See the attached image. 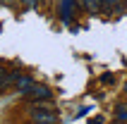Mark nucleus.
Here are the masks:
<instances>
[{"label": "nucleus", "mask_w": 127, "mask_h": 124, "mask_svg": "<svg viewBox=\"0 0 127 124\" xmlns=\"http://www.w3.org/2000/svg\"><path fill=\"white\" fill-rule=\"evenodd\" d=\"M0 2H5V5H10V2H12V0H0Z\"/></svg>", "instance_id": "f8f14e48"}, {"label": "nucleus", "mask_w": 127, "mask_h": 124, "mask_svg": "<svg viewBox=\"0 0 127 124\" xmlns=\"http://www.w3.org/2000/svg\"><path fill=\"white\" fill-rule=\"evenodd\" d=\"M74 5H77V0H63V2H60V17H63V21H70L72 19Z\"/></svg>", "instance_id": "20e7f679"}, {"label": "nucleus", "mask_w": 127, "mask_h": 124, "mask_svg": "<svg viewBox=\"0 0 127 124\" xmlns=\"http://www.w3.org/2000/svg\"><path fill=\"white\" fill-rule=\"evenodd\" d=\"M101 122H103V119H101V117H96V119H91L89 124H101Z\"/></svg>", "instance_id": "9b49d317"}, {"label": "nucleus", "mask_w": 127, "mask_h": 124, "mask_svg": "<svg viewBox=\"0 0 127 124\" xmlns=\"http://www.w3.org/2000/svg\"><path fill=\"white\" fill-rule=\"evenodd\" d=\"M5 74H7V69H5V67H0V83H2V79H5Z\"/></svg>", "instance_id": "9d476101"}, {"label": "nucleus", "mask_w": 127, "mask_h": 124, "mask_svg": "<svg viewBox=\"0 0 127 124\" xmlns=\"http://www.w3.org/2000/svg\"><path fill=\"white\" fill-rule=\"evenodd\" d=\"M29 98H34V103H43V100H50V88L48 86H43V83H34V88L27 93Z\"/></svg>", "instance_id": "f03ea898"}, {"label": "nucleus", "mask_w": 127, "mask_h": 124, "mask_svg": "<svg viewBox=\"0 0 127 124\" xmlns=\"http://www.w3.org/2000/svg\"><path fill=\"white\" fill-rule=\"evenodd\" d=\"M46 2H48V0H46Z\"/></svg>", "instance_id": "4468645a"}, {"label": "nucleus", "mask_w": 127, "mask_h": 124, "mask_svg": "<svg viewBox=\"0 0 127 124\" xmlns=\"http://www.w3.org/2000/svg\"><path fill=\"white\" fill-rule=\"evenodd\" d=\"M115 119L127 122V103H118L115 105Z\"/></svg>", "instance_id": "0eeeda50"}, {"label": "nucleus", "mask_w": 127, "mask_h": 124, "mask_svg": "<svg viewBox=\"0 0 127 124\" xmlns=\"http://www.w3.org/2000/svg\"><path fill=\"white\" fill-rule=\"evenodd\" d=\"M34 79L31 76H24V74H19L17 76V81H14V88H17V93H29V91L34 88Z\"/></svg>", "instance_id": "7ed1b4c3"}, {"label": "nucleus", "mask_w": 127, "mask_h": 124, "mask_svg": "<svg viewBox=\"0 0 127 124\" xmlns=\"http://www.w3.org/2000/svg\"><path fill=\"white\" fill-rule=\"evenodd\" d=\"M122 5H125V0H101V10L103 12H118V10H122Z\"/></svg>", "instance_id": "39448f33"}, {"label": "nucleus", "mask_w": 127, "mask_h": 124, "mask_svg": "<svg viewBox=\"0 0 127 124\" xmlns=\"http://www.w3.org/2000/svg\"><path fill=\"white\" fill-rule=\"evenodd\" d=\"M101 83H113V74H103L101 76Z\"/></svg>", "instance_id": "6e6552de"}, {"label": "nucleus", "mask_w": 127, "mask_h": 124, "mask_svg": "<svg viewBox=\"0 0 127 124\" xmlns=\"http://www.w3.org/2000/svg\"><path fill=\"white\" fill-rule=\"evenodd\" d=\"M36 2H38V0H24V5H27V7H36Z\"/></svg>", "instance_id": "1a4fd4ad"}, {"label": "nucleus", "mask_w": 127, "mask_h": 124, "mask_svg": "<svg viewBox=\"0 0 127 124\" xmlns=\"http://www.w3.org/2000/svg\"><path fill=\"white\" fill-rule=\"evenodd\" d=\"M79 7L94 14V12H98V10H101V0H79Z\"/></svg>", "instance_id": "423d86ee"}, {"label": "nucleus", "mask_w": 127, "mask_h": 124, "mask_svg": "<svg viewBox=\"0 0 127 124\" xmlns=\"http://www.w3.org/2000/svg\"><path fill=\"white\" fill-rule=\"evenodd\" d=\"M115 124H127V122H120V119H115Z\"/></svg>", "instance_id": "ddd939ff"}, {"label": "nucleus", "mask_w": 127, "mask_h": 124, "mask_svg": "<svg viewBox=\"0 0 127 124\" xmlns=\"http://www.w3.org/2000/svg\"><path fill=\"white\" fill-rule=\"evenodd\" d=\"M31 122L34 124H55V112L48 107H34L31 110Z\"/></svg>", "instance_id": "f257e3e1"}]
</instances>
